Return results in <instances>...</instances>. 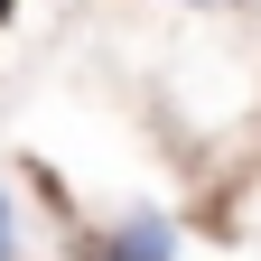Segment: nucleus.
I'll return each mask as SVG.
<instances>
[{"instance_id": "nucleus-3", "label": "nucleus", "mask_w": 261, "mask_h": 261, "mask_svg": "<svg viewBox=\"0 0 261 261\" xmlns=\"http://www.w3.org/2000/svg\"><path fill=\"white\" fill-rule=\"evenodd\" d=\"M10 10H19V0H0V19H10Z\"/></svg>"}, {"instance_id": "nucleus-1", "label": "nucleus", "mask_w": 261, "mask_h": 261, "mask_svg": "<svg viewBox=\"0 0 261 261\" xmlns=\"http://www.w3.org/2000/svg\"><path fill=\"white\" fill-rule=\"evenodd\" d=\"M103 261H177V224H168V215H149V205H140V215H121V233H112Z\"/></svg>"}, {"instance_id": "nucleus-2", "label": "nucleus", "mask_w": 261, "mask_h": 261, "mask_svg": "<svg viewBox=\"0 0 261 261\" xmlns=\"http://www.w3.org/2000/svg\"><path fill=\"white\" fill-rule=\"evenodd\" d=\"M0 261H19V215H10V187H0Z\"/></svg>"}]
</instances>
